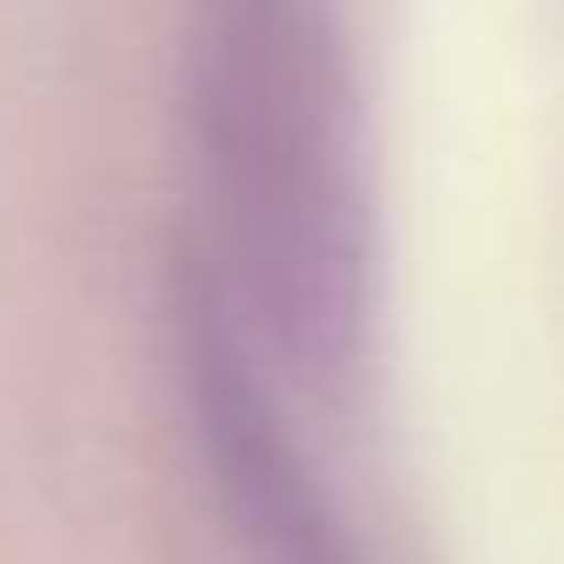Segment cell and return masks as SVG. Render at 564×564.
Here are the masks:
<instances>
[{"mask_svg": "<svg viewBox=\"0 0 564 564\" xmlns=\"http://www.w3.org/2000/svg\"><path fill=\"white\" fill-rule=\"evenodd\" d=\"M193 133L239 319L306 392H346L372 346L379 232L333 0H199Z\"/></svg>", "mask_w": 564, "mask_h": 564, "instance_id": "cell-1", "label": "cell"}, {"mask_svg": "<svg viewBox=\"0 0 564 564\" xmlns=\"http://www.w3.org/2000/svg\"><path fill=\"white\" fill-rule=\"evenodd\" d=\"M173 319H180V379L193 432L252 564H366L326 478L293 438L279 399L265 392V366L252 352L232 293L206 265L180 272Z\"/></svg>", "mask_w": 564, "mask_h": 564, "instance_id": "cell-2", "label": "cell"}]
</instances>
